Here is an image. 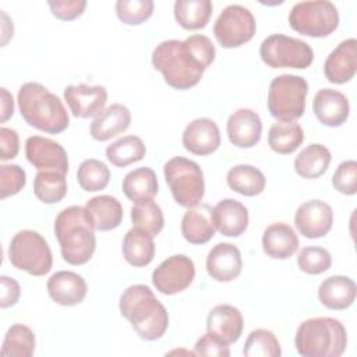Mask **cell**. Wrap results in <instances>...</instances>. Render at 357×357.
Here are the masks:
<instances>
[{"mask_svg": "<svg viewBox=\"0 0 357 357\" xmlns=\"http://www.w3.org/2000/svg\"><path fill=\"white\" fill-rule=\"evenodd\" d=\"M215 56L216 49L212 40L195 33L184 40L169 39L156 45L152 52V64L162 73L167 85L185 91L201 81Z\"/></svg>", "mask_w": 357, "mask_h": 357, "instance_id": "obj_1", "label": "cell"}, {"mask_svg": "<svg viewBox=\"0 0 357 357\" xmlns=\"http://www.w3.org/2000/svg\"><path fill=\"white\" fill-rule=\"evenodd\" d=\"M95 225L85 206L73 205L59 212L54 234L63 259L70 265L86 264L96 248Z\"/></svg>", "mask_w": 357, "mask_h": 357, "instance_id": "obj_2", "label": "cell"}, {"mask_svg": "<svg viewBox=\"0 0 357 357\" xmlns=\"http://www.w3.org/2000/svg\"><path fill=\"white\" fill-rule=\"evenodd\" d=\"M119 308L144 340L160 339L169 328V314L146 284L128 286L120 296Z\"/></svg>", "mask_w": 357, "mask_h": 357, "instance_id": "obj_3", "label": "cell"}, {"mask_svg": "<svg viewBox=\"0 0 357 357\" xmlns=\"http://www.w3.org/2000/svg\"><path fill=\"white\" fill-rule=\"evenodd\" d=\"M17 102L22 119L39 131L60 134L70 124L60 98L39 82H25L18 91Z\"/></svg>", "mask_w": 357, "mask_h": 357, "instance_id": "obj_4", "label": "cell"}, {"mask_svg": "<svg viewBox=\"0 0 357 357\" xmlns=\"http://www.w3.org/2000/svg\"><path fill=\"white\" fill-rule=\"evenodd\" d=\"M294 346L304 357H339L347 346L344 325L331 317H317L303 321L294 336Z\"/></svg>", "mask_w": 357, "mask_h": 357, "instance_id": "obj_5", "label": "cell"}, {"mask_svg": "<svg viewBox=\"0 0 357 357\" xmlns=\"http://www.w3.org/2000/svg\"><path fill=\"white\" fill-rule=\"evenodd\" d=\"M307 81L294 74H282L269 84L268 110L278 121H296L305 112Z\"/></svg>", "mask_w": 357, "mask_h": 357, "instance_id": "obj_6", "label": "cell"}, {"mask_svg": "<svg viewBox=\"0 0 357 357\" xmlns=\"http://www.w3.org/2000/svg\"><path fill=\"white\" fill-rule=\"evenodd\" d=\"M163 174L174 201L180 206L191 208L201 204L205 194V181L197 162L174 156L165 163Z\"/></svg>", "mask_w": 357, "mask_h": 357, "instance_id": "obj_7", "label": "cell"}, {"mask_svg": "<svg viewBox=\"0 0 357 357\" xmlns=\"http://www.w3.org/2000/svg\"><path fill=\"white\" fill-rule=\"evenodd\" d=\"M11 265L32 276H43L50 272L53 255L46 238L35 230H20L8 245Z\"/></svg>", "mask_w": 357, "mask_h": 357, "instance_id": "obj_8", "label": "cell"}, {"mask_svg": "<svg viewBox=\"0 0 357 357\" xmlns=\"http://www.w3.org/2000/svg\"><path fill=\"white\" fill-rule=\"evenodd\" d=\"M289 24L301 35L325 38L339 26V11L329 0L298 1L289 13Z\"/></svg>", "mask_w": 357, "mask_h": 357, "instance_id": "obj_9", "label": "cell"}, {"mask_svg": "<svg viewBox=\"0 0 357 357\" xmlns=\"http://www.w3.org/2000/svg\"><path fill=\"white\" fill-rule=\"evenodd\" d=\"M259 56L271 68L304 70L314 61V52L307 42L282 33L265 38L259 47Z\"/></svg>", "mask_w": 357, "mask_h": 357, "instance_id": "obj_10", "label": "cell"}, {"mask_svg": "<svg viewBox=\"0 0 357 357\" xmlns=\"http://www.w3.org/2000/svg\"><path fill=\"white\" fill-rule=\"evenodd\" d=\"M257 22L252 13L240 4H230L222 10L213 25V35L225 49L240 47L252 39Z\"/></svg>", "mask_w": 357, "mask_h": 357, "instance_id": "obj_11", "label": "cell"}, {"mask_svg": "<svg viewBox=\"0 0 357 357\" xmlns=\"http://www.w3.org/2000/svg\"><path fill=\"white\" fill-rule=\"evenodd\" d=\"M195 278V265L192 259L184 254L167 257L152 272V283L155 289L166 296L177 294L185 290Z\"/></svg>", "mask_w": 357, "mask_h": 357, "instance_id": "obj_12", "label": "cell"}, {"mask_svg": "<svg viewBox=\"0 0 357 357\" xmlns=\"http://www.w3.org/2000/svg\"><path fill=\"white\" fill-rule=\"evenodd\" d=\"M25 156L38 172H57L67 174L68 156L66 149L56 141L32 135L25 141Z\"/></svg>", "mask_w": 357, "mask_h": 357, "instance_id": "obj_13", "label": "cell"}, {"mask_svg": "<svg viewBox=\"0 0 357 357\" xmlns=\"http://www.w3.org/2000/svg\"><path fill=\"white\" fill-rule=\"evenodd\" d=\"M296 229L305 238L326 236L333 225V211L321 199H310L301 204L294 215Z\"/></svg>", "mask_w": 357, "mask_h": 357, "instance_id": "obj_14", "label": "cell"}, {"mask_svg": "<svg viewBox=\"0 0 357 357\" xmlns=\"http://www.w3.org/2000/svg\"><path fill=\"white\" fill-rule=\"evenodd\" d=\"M64 100L73 116L79 119L98 117L105 110L107 92L102 85L75 84L64 89Z\"/></svg>", "mask_w": 357, "mask_h": 357, "instance_id": "obj_15", "label": "cell"}, {"mask_svg": "<svg viewBox=\"0 0 357 357\" xmlns=\"http://www.w3.org/2000/svg\"><path fill=\"white\" fill-rule=\"evenodd\" d=\"M181 141L188 152L198 156H206L219 148L220 131L212 119L199 117L185 126Z\"/></svg>", "mask_w": 357, "mask_h": 357, "instance_id": "obj_16", "label": "cell"}, {"mask_svg": "<svg viewBox=\"0 0 357 357\" xmlns=\"http://www.w3.org/2000/svg\"><path fill=\"white\" fill-rule=\"evenodd\" d=\"M357 71V40L349 38L342 40L326 57L324 73L332 84L349 82Z\"/></svg>", "mask_w": 357, "mask_h": 357, "instance_id": "obj_17", "label": "cell"}, {"mask_svg": "<svg viewBox=\"0 0 357 357\" xmlns=\"http://www.w3.org/2000/svg\"><path fill=\"white\" fill-rule=\"evenodd\" d=\"M243 269L240 250L231 243H218L206 257L208 275L216 282H231Z\"/></svg>", "mask_w": 357, "mask_h": 357, "instance_id": "obj_18", "label": "cell"}, {"mask_svg": "<svg viewBox=\"0 0 357 357\" xmlns=\"http://www.w3.org/2000/svg\"><path fill=\"white\" fill-rule=\"evenodd\" d=\"M312 110L318 121L326 127H340L350 114V103L344 93L324 88L312 99Z\"/></svg>", "mask_w": 357, "mask_h": 357, "instance_id": "obj_19", "label": "cell"}, {"mask_svg": "<svg viewBox=\"0 0 357 357\" xmlns=\"http://www.w3.org/2000/svg\"><path fill=\"white\" fill-rule=\"evenodd\" d=\"M243 328L244 318L241 311L230 304L215 305L206 317V331L226 344L237 342L243 333Z\"/></svg>", "mask_w": 357, "mask_h": 357, "instance_id": "obj_20", "label": "cell"}, {"mask_svg": "<svg viewBox=\"0 0 357 357\" xmlns=\"http://www.w3.org/2000/svg\"><path fill=\"white\" fill-rule=\"evenodd\" d=\"M226 131L233 145L238 148H252L261 141L262 121L257 112L243 107L229 116Z\"/></svg>", "mask_w": 357, "mask_h": 357, "instance_id": "obj_21", "label": "cell"}, {"mask_svg": "<svg viewBox=\"0 0 357 357\" xmlns=\"http://www.w3.org/2000/svg\"><path fill=\"white\" fill-rule=\"evenodd\" d=\"M47 293L50 298L64 307H73L84 301L88 287L85 279L73 271H59L47 280Z\"/></svg>", "mask_w": 357, "mask_h": 357, "instance_id": "obj_22", "label": "cell"}, {"mask_svg": "<svg viewBox=\"0 0 357 357\" xmlns=\"http://www.w3.org/2000/svg\"><path fill=\"white\" fill-rule=\"evenodd\" d=\"M212 220L220 234L238 237L248 227V211L240 201L225 198L212 208Z\"/></svg>", "mask_w": 357, "mask_h": 357, "instance_id": "obj_23", "label": "cell"}, {"mask_svg": "<svg viewBox=\"0 0 357 357\" xmlns=\"http://www.w3.org/2000/svg\"><path fill=\"white\" fill-rule=\"evenodd\" d=\"M212 206L198 204L185 211L181 219V234L191 244H205L215 236Z\"/></svg>", "mask_w": 357, "mask_h": 357, "instance_id": "obj_24", "label": "cell"}, {"mask_svg": "<svg viewBox=\"0 0 357 357\" xmlns=\"http://www.w3.org/2000/svg\"><path fill=\"white\" fill-rule=\"evenodd\" d=\"M264 252L273 259H287L298 250V237L294 229L283 222L265 227L262 234Z\"/></svg>", "mask_w": 357, "mask_h": 357, "instance_id": "obj_25", "label": "cell"}, {"mask_svg": "<svg viewBox=\"0 0 357 357\" xmlns=\"http://www.w3.org/2000/svg\"><path fill=\"white\" fill-rule=\"evenodd\" d=\"M357 294L356 283L351 278L343 275H333L321 282L318 287V298L322 305L329 310H346L349 308Z\"/></svg>", "mask_w": 357, "mask_h": 357, "instance_id": "obj_26", "label": "cell"}, {"mask_svg": "<svg viewBox=\"0 0 357 357\" xmlns=\"http://www.w3.org/2000/svg\"><path fill=\"white\" fill-rule=\"evenodd\" d=\"M131 123V112L123 103H113L93 119L89 132L96 141H107L124 132Z\"/></svg>", "mask_w": 357, "mask_h": 357, "instance_id": "obj_27", "label": "cell"}, {"mask_svg": "<svg viewBox=\"0 0 357 357\" xmlns=\"http://www.w3.org/2000/svg\"><path fill=\"white\" fill-rule=\"evenodd\" d=\"M86 211L89 212L95 229L99 231H109L120 226L123 220V206L116 197L96 195L86 201Z\"/></svg>", "mask_w": 357, "mask_h": 357, "instance_id": "obj_28", "label": "cell"}, {"mask_svg": "<svg viewBox=\"0 0 357 357\" xmlns=\"http://www.w3.org/2000/svg\"><path fill=\"white\" fill-rule=\"evenodd\" d=\"M121 251L124 259L130 265L135 268L146 266L155 257L153 237L137 227H132L126 233L123 238Z\"/></svg>", "mask_w": 357, "mask_h": 357, "instance_id": "obj_29", "label": "cell"}, {"mask_svg": "<svg viewBox=\"0 0 357 357\" xmlns=\"http://www.w3.org/2000/svg\"><path fill=\"white\" fill-rule=\"evenodd\" d=\"M124 195L134 204L152 199L159 190L156 173L151 167H138L126 174L121 183Z\"/></svg>", "mask_w": 357, "mask_h": 357, "instance_id": "obj_30", "label": "cell"}, {"mask_svg": "<svg viewBox=\"0 0 357 357\" xmlns=\"http://www.w3.org/2000/svg\"><path fill=\"white\" fill-rule=\"evenodd\" d=\"M331 160V152L325 145L311 144L296 156L294 170L303 178H318L328 170Z\"/></svg>", "mask_w": 357, "mask_h": 357, "instance_id": "obj_31", "label": "cell"}, {"mask_svg": "<svg viewBox=\"0 0 357 357\" xmlns=\"http://www.w3.org/2000/svg\"><path fill=\"white\" fill-rule=\"evenodd\" d=\"M227 185L244 197L259 195L265 190L266 178L264 173L251 165H236L226 176Z\"/></svg>", "mask_w": 357, "mask_h": 357, "instance_id": "obj_32", "label": "cell"}, {"mask_svg": "<svg viewBox=\"0 0 357 357\" xmlns=\"http://www.w3.org/2000/svg\"><path fill=\"white\" fill-rule=\"evenodd\" d=\"M212 10L213 6L209 0H177L173 7L176 21L188 31L205 28Z\"/></svg>", "mask_w": 357, "mask_h": 357, "instance_id": "obj_33", "label": "cell"}, {"mask_svg": "<svg viewBox=\"0 0 357 357\" xmlns=\"http://www.w3.org/2000/svg\"><path fill=\"white\" fill-rule=\"evenodd\" d=\"M304 141V131L296 121H276L268 132L269 148L280 155L293 153Z\"/></svg>", "mask_w": 357, "mask_h": 357, "instance_id": "obj_34", "label": "cell"}, {"mask_svg": "<svg viewBox=\"0 0 357 357\" xmlns=\"http://www.w3.org/2000/svg\"><path fill=\"white\" fill-rule=\"evenodd\" d=\"M145 144L137 135H124L106 148V158L116 167H126L138 162L145 156Z\"/></svg>", "mask_w": 357, "mask_h": 357, "instance_id": "obj_35", "label": "cell"}, {"mask_svg": "<svg viewBox=\"0 0 357 357\" xmlns=\"http://www.w3.org/2000/svg\"><path fill=\"white\" fill-rule=\"evenodd\" d=\"M35 351V335L26 325H11L1 346L3 357H31Z\"/></svg>", "mask_w": 357, "mask_h": 357, "instance_id": "obj_36", "label": "cell"}, {"mask_svg": "<svg viewBox=\"0 0 357 357\" xmlns=\"http://www.w3.org/2000/svg\"><path fill=\"white\" fill-rule=\"evenodd\" d=\"M33 194L43 204H57L67 194L66 174L38 172L33 178Z\"/></svg>", "mask_w": 357, "mask_h": 357, "instance_id": "obj_37", "label": "cell"}, {"mask_svg": "<svg viewBox=\"0 0 357 357\" xmlns=\"http://www.w3.org/2000/svg\"><path fill=\"white\" fill-rule=\"evenodd\" d=\"M131 222L132 227H137L152 237L158 236L165 226L162 208L153 199L134 204L131 208Z\"/></svg>", "mask_w": 357, "mask_h": 357, "instance_id": "obj_38", "label": "cell"}, {"mask_svg": "<svg viewBox=\"0 0 357 357\" xmlns=\"http://www.w3.org/2000/svg\"><path fill=\"white\" fill-rule=\"evenodd\" d=\"M77 180L81 188L88 192L100 191L110 181V170L102 160L85 159L77 170Z\"/></svg>", "mask_w": 357, "mask_h": 357, "instance_id": "obj_39", "label": "cell"}, {"mask_svg": "<svg viewBox=\"0 0 357 357\" xmlns=\"http://www.w3.org/2000/svg\"><path fill=\"white\" fill-rule=\"evenodd\" d=\"M245 357H279L282 354L280 343L276 335L269 329H254L243 347Z\"/></svg>", "mask_w": 357, "mask_h": 357, "instance_id": "obj_40", "label": "cell"}, {"mask_svg": "<svg viewBox=\"0 0 357 357\" xmlns=\"http://www.w3.org/2000/svg\"><path fill=\"white\" fill-rule=\"evenodd\" d=\"M152 0H117L114 4L119 20L127 25H139L153 13Z\"/></svg>", "mask_w": 357, "mask_h": 357, "instance_id": "obj_41", "label": "cell"}, {"mask_svg": "<svg viewBox=\"0 0 357 357\" xmlns=\"http://www.w3.org/2000/svg\"><path fill=\"white\" fill-rule=\"evenodd\" d=\"M297 265L304 273L319 275L331 268L332 257L324 247H304L297 254Z\"/></svg>", "mask_w": 357, "mask_h": 357, "instance_id": "obj_42", "label": "cell"}, {"mask_svg": "<svg viewBox=\"0 0 357 357\" xmlns=\"http://www.w3.org/2000/svg\"><path fill=\"white\" fill-rule=\"evenodd\" d=\"M26 183V173L18 165H1L0 166V198L18 194Z\"/></svg>", "mask_w": 357, "mask_h": 357, "instance_id": "obj_43", "label": "cell"}, {"mask_svg": "<svg viewBox=\"0 0 357 357\" xmlns=\"http://www.w3.org/2000/svg\"><path fill=\"white\" fill-rule=\"evenodd\" d=\"M332 185L340 194L354 195L357 192V162L353 159L342 162L332 176Z\"/></svg>", "mask_w": 357, "mask_h": 357, "instance_id": "obj_44", "label": "cell"}, {"mask_svg": "<svg viewBox=\"0 0 357 357\" xmlns=\"http://www.w3.org/2000/svg\"><path fill=\"white\" fill-rule=\"evenodd\" d=\"M194 353L197 356H209V357H227L230 356L229 344L218 339L216 336L206 332L204 336H201L195 346Z\"/></svg>", "mask_w": 357, "mask_h": 357, "instance_id": "obj_45", "label": "cell"}, {"mask_svg": "<svg viewBox=\"0 0 357 357\" xmlns=\"http://www.w3.org/2000/svg\"><path fill=\"white\" fill-rule=\"evenodd\" d=\"M52 14L63 21H71L78 18L79 15H82L85 7H86V1L85 0H73V1H61V0H56V1H47Z\"/></svg>", "mask_w": 357, "mask_h": 357, "instance_id": "obj_46", "label": "cell"}, {"mask_svg": "<svg viewBox=\"0 0 357 357\" xmlns=\"http://www.w3.org/2000/svg\"><path fill=\"white\" fill-rule=\"evenodd\" d=\"M20 151V137L14 128L1 127L0 128V159L10 160L18 155Z\"/></svg>", "mask_w": 357, "mask_h": 357, "instance_id": "obj_47", "label": "cell"}, {"mask_svg": "<svg viewBox=\"0 0 357 357\" xmlns=\"http://www.w3.org/2000/svg\"><path fill=\"white\" fill-rule=\"evenodd\" d=\"M0 284H1V298H0V307L1 308H8L17 304L20 294H21V287L18 282L10 276H0Z\"/></svg>", "mask_w": 357, "mask_h": 357, "instance_id": "obj_48", "label": "cell"}, {"mask_svg": "<svg viewBox=\"0 0 357 357\" xmlns=\"http://www.w3.org/2000/svg\"><path fill=\"white\" fill-rule=\"evenodd\" d=\"M14 113V100L13 95L7 88H1V123H6Z\"/></svg>", "mask_w": 357, "mask_h": 357, "instance_id": "obj_49", "label": "cell"}]
</instances>
